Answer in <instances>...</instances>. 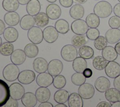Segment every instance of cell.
Returning a JSON list of instances; mask_svg holds the SVG:
<instances>
[{
  "label": "cell",
  "mask_w": 120,
  "mask_h": 107,
  "mask_svg": "<svg viewBox=\"0 0 120 107\" xmlns=\"http://www.w3.org/2000/svg\"><path fill=\"white\" fill-rule=\"evenodd\" d=\"M93 11L99 17L104 18L111 15L112 12V8L109 2L102 0L96 4L93 8Z\"/></svg>",
  "instance_id": "6da1fadb"
},
{
  "label": "cell",
  "mask_w": 120,
  "mask_h": 107,
  "mask_svg": "<svg viewBox=\"0 0 120 107\" xmlns=\"http://www.w3.org/2000/svg\"><path fill=\"white\" fill-rule=\"evenodd\" d=\"M20 73L19 69L17 65L14 64L7 65L3 69L2 74L4 78L8 81L13 82L16 80Z\"/></svg>",
  "instance_id": "7a4b0ae2"
},
{
  "label": "cell",
  "mask_w": 120,
  "mask_h": 107,
  "mask_svg": "<svg viewBox=\"0 0 120 107\" xmlns=\"http://www.w3.org/2000/svg\"><path fill=\"white\" fill-rule=\"evenodd\" d=\"M60 54L63 59L68 62H71L77 58V50L74 45L68 44L63 47Z\"/></svg>",
  "instance_id": "3957f363"
},
{
  "label": "cell",
  "mask_w": 120,
  "mask_h": 107,
  "mask_svg": "<svg viewBox=\"0 0 120 107\" xmlns=\"http://www.w3.org/2000/svg\"><path fill=\"white\" fill-rule=\"evenodd\" d=\"M27 36L29 40L33 43L39 44L43 40V32L38 26H33L27 33Z\"/></svg>",
  "instance_id": "277c9868"
},
{
  "label": "cell",
  "mask_w": 120,
  "mask_h": 107,
  "mask_svg": "<svg viewBox=\"0 0 120 107\" xmlns=\"http://www.w3.org/2000/svg\"><path fill=\"white\" fill-rule=\"evenodd\" d=\"M88 26L84 20L81 19H75L71 25V29L75 34L84 35L88 30Z\"/></svg>",
  "instance_id": "5b68a950"
},
{
  "label": "cell",
  "mask_w": 120,
  "mask_h": 107,
  "mask_svg": "<svg viewBox=\"0 0 120 107\" xmlns=\"http://www.w3.org/2000/svg\"><path fill=\"white\" fill-rule=\"evenodd\" d=\"M78 91V94L82 99H88L93 97L95 93V89L91 84L84 83L80 85Z\"/></svg>",
  "instance_id": "8992f818"
},
{
  "label": "cell",
  "mask_w": 120,
  "mask_h": 107,
  "mask_svg": "<svg viewBox=\"0 0 120 107\" xmlns=\"http://www.w3.org/2000/svg\"><path fill=\"white\" fill-rule=\"evenodd\" d=\"M10 97L17 100L22 99L25 93V89L23 86L19 83L15 82L9 86Z\"/></svg>",
  "instance_id": "52a82bcc"
},
{
  "label": "cell",
  "mask_w": 120,
  "mask_h": 107,
  "mask_svg": "<svg viewBox=\"0 0 120 107\" xmlns=\"http://www.w3.org/2000/svg\"><path fill=\"white\" fill-rule=\"evenodd\" d=\"M43 38L48 43H52L55 42L59 36V32L55 27L48 26L43 30Z\"/></svg>",
  "instance_id": "ba28073f"
},
{
  "label": "cell",
  "mask_w": 120,
  "mask_h": 107,
  "mask_svg": "<svg viewBox=\"0 0 120 107\" xmlns=\"http://www.w3.org/2000/svg\"><path fill=\"white\" fill-rule=\"evenodd\" d=\"M105 69L106 75L111 78H115L120 75V65L114 61L107 63Z\"/></svg>",
  "instance_id": "9c48e42d"
},
{
  "label": "cell",
  "mask_w": 120,
  "mask_h": 107,
  "mask_svg": "<svg viewBox=\"0 0 120 107\" xmlns=\"http://www.w3.org/2000/svg\"><path fill=\"white\" fill-rule=\"evenodd\" d=\"M63 68L62 62L57 59H52L49 62L48 65V72L52 76L60 74Z\"/></svg>",
  "instance_id": "30bf717a"
},
{
  "label": "cell",
  "mask_w": 120,
  "mask_h": 107,
  "mask_svg": "<svg viewBox=\"0 0 120 107\" xmlns=\"http://www.w3.org/2000/svg\"><path fill=\"white\" fill-rule=\"evenodd\" d=\"M10 97L9 87L5 81L0 79V107L4 106Z\"/></svg>",
  "instance_id": "8fae6325"
},
{
  "label": "cell",
  "mask_w": 120,
  "mask_h": 107,
  "mask_svg": "<svg viewBox=\"0 0 120 107\" xmlns=\"http://www.w3.org/2000/svg\"><path fill=\"white\" fill-rule=\"evenodd\" d=\"M36 78L35 73L30 70H25L21 72L18 77V81L23 84H29Z\"/></svg>",
  "instance_id": "7c38bea8"
},
{
  "label": "cell",
  "mask_w": 120,
  "mask_h": 107,
  "mask_svg": "<svg viewBox=\"0 0 120 107\" xmlns=\"http://www.w3.org/2000/svg\"><path fill=\"white\" fill-rule=\"evenodd\" d=\"M53 78L49 73H40L36 78V82L40 87H47L53 83Z\"/></svg>",
  "instance_id": "4fadbf2b"
},
{
  "label": "cell",
  "mask_w": 120,
  "mask_h": 107,
  "mask_svg": "<svg viewBox=\"0 0 120 107\" xmlns=\"http://www.w3.org/2000/svg\"><path fill=\"white\" fill-rule=\"evenodd\" d=\"M46 14L52 20L58 19L61 14V10L59 5L56 4H50L46 8Z\"/></svg>",
  "instance_id": "5bb4252c"
},
{
  "label": "cell",
  "mask_w": 120,
  "mask_h": 107,
  "mask_svg": "<svg viewBox=\"0 0 120 107\" xmlns=\"http://www.w3.org/2000/svg\"><path fill=\"white\" fill-rule=\"evenodd\" d=\"M105 38L108 43L115 44L120 41V29L118 28H111L105 33Z\"/></svg>",
  "instance_id": "9a60e30c"
},
{
  "label": "cell",
  "mask_w": 120,
  "mask_h": 107,
  "mask_svg": "<svg viewBox=\"0 0 120 107\" xmlns=\"http://www.w3.org/2000/svg\"><path fill=\"white\" fill-rule=\"evenodd\" d=\"M111 82L105 76L98 77L95 82V87L96 89L100 92H105L110 88Z\"/></svg>",
  "instance_id": "2e32d148"
},
{
  "label": "cell",
  "mask_w": 120,
  "mask_h": 107,
  "mask_svg": "<svg viewBox=\"0 0 120 107\" xmlns=\"http://www.w3.org/2000/svg\"><path fill=\"white\" fill-rule=\"evenodd\" d=\"M26 57V56L24 50L21 49H17L11 54L10 59L12 63L16 65H20L24 62Z\"/></svg>",
  "instance_id": "e0dca14e"
},
{
  "label": "cell",
  "mask_w": 120,
  "mask_h": 107,
  "mask_svg": "<svg viewBox=\"0 0 120 107\" xmlns=\"http://www.w3.org/2000/svg\"><path fill=\"white\" fill-rule=\"evenodd\" d=\"M32 65L34 70L37 73L40 74L47 71L48 63L44 58H38L33 61Z\"/></svg>",
  "instance_id": "ac0fdd59"
},
{
  "label": "cell",
  "mask_w": 120,
  "mask_h": 107,
  "mask_svg": "<svg viewBox=\"0 0 120 107\" xmlns=\"http://www.w3.org/2000/svg\"><path fill=\"white\" fill-rule=\"evenodd\" d=\"M35 95L39 102L47 101L51 97V92L49 89L45 87H40L36 91Z\"/></svg>",
  "instance_id": "d6986e66"
},
{
  "label": "cell",
  "mask_w": 120,
  "mask_h": 107,
  "mask_svg": "<svg viewBox=\"0 0 120 107\" xmlns=\"http://www.w3.org/2000/svg\"><path fill=\"white\" fill-rule=\"evenodd\" d=\"M37 99L36 95L30 92L25 93L21 99V101L26 107H35L37 103Z\"/></svg>",
  "instance_id": "ffe728a7"
},
{
  "label": "cell",
  "mask_w": 120,
  "mask_h": 107,
  "mask_svg": "<svg viewBox=\"0 0 120 107\" xmlns=\"http://www.w3.org/2000/svg\"><path fill=\"white\" fill-rule=\"evenodd\" d=\"M3 34L5 40L10 42L15 41L18 37V31L12 26L7 27L5 29Z\"/></svg>",
  "instance_id": "44dd1931"
},
{
  "label": "cell",
  "mask_w": 120,
  "mask_h": 107,
  "mask_svg": "<svg viewBox=\"0 0 120 107\" xmlns=\"http://www.w3.org/2000/svg\"><path fill=\"white\" fill-rule=\"evenodd\" d=\"M4 20L8 25L15 26L18 25L20 22V16L15 11L8 12L5 14Z\"/></svg>",
  "instance_id": "7402d4cb"
},
{
  "label": "cell",
  "mask_w": 120,
  "mask_h": 107,
  "mask_svg": "<svg viewBox=\"0 0 120 107\" xmlns=\"http://www.w3.org/2000/svg\"><path fill=\"white\" fill-rule=\"evenodd\" d=\"M70 16L75 19L82 18L84 14V8L80 4H75L69 10Z\"/></svg>",
  "instance_id": "603a6c76"
},
{
  "label": "cell",
  "mask_w": 120,
  "mask_h": 107,
  "mask_svg": "<svg viewBox=\"0 0 120 107\" xmlns=\"http://www.w3.org/2000/svg\"><path fill=\"white\" fill-rule=\"evenodd\" d=\"M41 9V5L38 0H30L26 5V11L28 14L35 16Z\"/></svg>",
  "instance_id": "cb8c5ba5"
},
{
  "label": "cell",
  "mask_w": 120,
  "mask_h": 107,
  "mask_svg": "<svg viewBox=\"0 0 120 107\" xmlns=\"http://www.w3.org/2000/svg\"><path fill=\"white\" fill-rule=\"evenodd\" d=\"M102 56L108 62L114 61L118 57L115 48L112 46H106L102 51Z\"/></svg>",
  "instance_id": "d4e9b609"
},
{
  "label": "cell",
  "mask_w": 120,
  "mask_h": 107,
  "mask_svg": "<svg viewBox=\"0 0 120 107\" xmlns=\"http://www.w3.org/2000/svg\"><path fill=\"white\" fill-rule=\"evenodd\" d=\"M35 24L34 17L29 14L23 16L20 21V25L24 30H29L30 28L34 26Z\"/></svg>",
  "instance_id": "484cf974"
},
{
  "label": "cell",
  "mask_w": 120,
  "mask_h": 107,
  "mask_svg": "<svg viewBox=\"0 0 120 107\" xmlns=\"http://www.w3.org/2000/svg\"><path fill=\"white\" fill-rule=\"evenodd\" d=\"M68 101L69 107H82L83 106L82 98L76 93H71L69 96Z\"/></svg>",
  "instance_id": "4316f807"
},
{
  "label": "cell",
  "mask_w": 120,
  "mask_h": 107,
  "mask_svg": "<svg viewBox=\"0 0 120 107\" xmlns=\"http://www.w3.org/2000/svg\"><path fill=\"white\" fill-rule=\"evenodd\" d=\"M72 67L76 72L82 73L87 68V63L85 59L81 57H77L73 60Z\"/></svg>",
  "instance_id": "83f0119b"
},
{
  "label": "cell",
  "mask_w": 120,
  "mask_h": 107,
  "mask_svg": "<svg viewBox=\"0 0 120 107\" xmlns=\"http://www.w3.org/2000/svg\"><path fill=\"white\" fill-rule=\"evenodd\" d=\"M105 97L107 101L113 103L120 100V91L115 88H109L105 91Z\"/></svg>",
  "instance_id": "f1b7e54d"
},
{
  "label": "cell",
  "mask_w": 120,
  "mask_h": 107,
  "mask_svg": "<svg viewBox=\"0 0 120 107\" xmlns=\"http://www.w3.org/2000/svg\"><path fill=\"white\" fill-rule=\"evenodd\" d=\"M49 18L47 14L43 12H39L34 16L35 24L39 27H44L47 25L49 21Z\"/></svg>",
  "instance_id": "f546056e"
},
{
  "label": "cell",
  "mask_w": 120,
  "mask_h": 107,
  "mask_svg": "<svg viewBox=\"0 0 120 107\" xmlns=\"http://www.w3.org/2000/svg\"><path fill=\"white\" fill-rule=\"evenodd\" d=\"M69 96L68 91L60 89L54 93V99L58 103H65L68 100Z\"/></svg>",
  "instance_id": "4dcf8cb0"
},
{
  "label": "cell",
  "mask_w": 120,
  "mask_h": 107,
  "mask_svg": "<svg viewBox=\"0 0 120 107\" xmlns=\"http://www.w3.org/2000/svg\"><path fill=\"white\" fill-rule=\"evenodd\" d=\"M26 56L29 58H34L38 54V48L36 44L33 43L27 44L24 49Z\"/></svg>",
  "instance_id": "1f68e13d"
},
{
  "label": "cell",
  "mask_w": 120,
  "mask_h": 107,
  "mask_svg": "<svg viewBox=\"0 0 120 107\" xmlns=\"http://www.w3.org/2000/svg\"><path fill=\"white\" fill-rule=\"evenodd\" d=\"M3 8L7 11L13 12L17 10L19 6L18 0H3Z\"/></svg>",
  "instance_id": "d6a6232c"
},
{
  "label": "cell",
  "mask_w": 120,
  "mask_h": 107,
  "mask_svg": "<svg viewBox=\"0 0 120 107\" xmlns=\"http://www.w3.org/2000/svg\"><path fill=\"white\" fill-rule=\"evenodd\" d=\"M55 27L57 31L61 34H66L69 30L68 23L63 19L58 20L55 23Z\"/></svg>",
  "instance_id": "836d02e7"
},
{
  "label": "cell",
  "mask_w": 120,
  "mask_h": 107,
  "mask_svg": "<svg viewBox=\"0 0 120 107\" xmlns=\"http://www.w3.org/2000/svg\"><path fill=\"white\" fill-rule=\"evenodd\" d=\"M84 35L75 34L74 35L71 39V43L73 45L77 48H80L81 47L85 45L88 42V39Z\"/></svg>",
  "instance_id": "e575fe53"
},
{
  "label": "cell",
  "mask_w": 120,
  "mask_h": 107,
  "mask_svg": "<svg viewBox=\"0 0 120 107\" xmlns=\"http://www.w3.org/2000/svg\"><path fill=\"white\" fill-rule=\"evenodd\" d=\"M78 52L79 56L85 59L91 58L94 55V51L93 49L87 45H84L80 48Z\"/></svg>",
  "instance_id": "d590c367"
},
{
  "label": "cell",
  "mask_w": 120,
  "mask_h": 107,
  "mask_svg": "<svg viewBox=\"0 0 120 107\" xmlns=\"http://www.w3.org/2000/svg\"><path fill=\"white\" fill-rule=\"evenodd\" d=\"M107 64V61L103 57L98 56L95 57L92 60L93 67L98 70L104 69Z\"/></svg>",
  "instance_id": "8d00e7d4"
},
{
  "label": "cell",
  "mask_w": 120,
  "mask_h": 107,
  "mask_svg": "<svg viewBox=\"0 0 120 107\" xmlns=\"http://www.w3.org/2000/svg\"><path fill=\"white\" fill-rule=\"evenodd\" d=\"M90 28H97L100 24L99 17L95 13H90L86 17L85 20Z\"/></svg>",
  "instance_id": "74e56055"
},
{
  "label": "cell",
  "mask_w": 120,
  "mask_h": 107,
  "mask_svg": "<svg viewBox=\"0 0 120 107\" xmlns=\"http://www.w3.org/2000/svg\"><path fill=\"white\" fill-rule=\"evenodd\" d=\"M14 47L13 44L10 42H5L0 46V53L3 56H8L14 51Z\"/></svg>",
  "instance_id": "f35d334b"
},
{
  "label": "cell",
  "mask_w": 120,
  "mask_h": 107,
  "mask_svg": "<svg viewBox=\"0 0 120 107\" xmlns=\"http://www.w3.org/2000/svg\"><path fill=\"white\" fill-rule=\"evenodd\" d=\"M71 79L74 84L76 86H80L85 83L86 78L84 76L82 73L76 72L72 75Z\"/></svg>",
  "instance_id": "ab89813d"
},
{
  "label": "cell",
  "mask_w": 120,
  "mask_h": 107,
  "mask_svg": "<svg viewBox=\"0 0 120 107\" xmlns=\"http://www.w3.org/2000/svg\"><path fill=\"white\" fill-rule=\"evenodd\" d=\"M66 84V79L62 75H57L54 77L53 80V85L55 88L60 89L64 87Z\"/></svg>",
  "instance_id": "60d3db41"
},
{
  "label": "cell",
  "mask_w": 120,
  "mask_h": 107,
  "mask_svg": "<svg viewBox=\"0 0 120 107\" xmlns=\"http://www.w3.org/2000/svg\"><path fill=\"white\" fill-rule=\"evenodd\" d=\"M94 45L95 48L99 50H101L105 49L107 45V41L103 36H99L94 41Z\"/></svg>",
  "instance_id": "b9f144b4"
},
{
  "label": "cell",
  "mask_w": 120,
  "mask_h": 107,
  "mask_svg": "<svg viewBox=\"0 0 120 107\" xmlns=\"http://www.w3.org/2000/svg\"><path fill=\"white\" fill-rule=\"evenodd\" d=\"M100 34L99 30L96 28H90L86 33V37L90 40L94 41Z\"/></svg>",
  "instance_id": "7bdbcfd3"
},
{
  "label": "cell",
  "mask_w": 120,
  "mask_h": 107,
  "mask_svg": "<svg viewBox=\"0 0 120 107\" xmlns=\"http://www.w3.org/2000/svg\"><path fill=\"white\" fill-rule=\"evenodd\" d=\"M108 24L111 28H119L120 27V17L116 15L112 16L109 19Z\"/></svg>",
  "instance_id": "ee69618b"
},
{
  "label": "cell",
  "mask_w": 120,
  "mask_h": 107,
  "mask_svg": "<svg viewBox=\"0 0 120 107\" xmlns=\"http://www.w3.org/2000/svg\"><path fill=\"white\" fill-rule=\"evenodd\" d=\"M4 107H18V102L17 100L11 97L9 99L7 103L4 105Z\"/></svg>",
  "instance_id": "f6af8a7d"
},
{
  "label": "cell",
  "mask_w": 120,
  "mask_h": 107,
  "mask_svg": "<svg viewBox=\"0 0 120 107\" xmlns=\"http://www.w3.org/2000/svg\"><path fill=\"white\" fill-rule=\"evenodd\" d=\"M60 4L63 7L69 8L73 4V0H59Z\"/></svg>",
  "instance_id": "bcb514c9"
},
{
  "label": "cell",
  "mask_w": 120,
  "mask_h": 107,
  "mask_svg": "<svg viewBox=\"0 0 120 107\" xmlns=\"http://www.w3.org/2000/svg\"><path fill=\"white\" fill-rule=\"evenodd\" d=\"M113 86L116 89L120 91V75L114 78L113 81Z\"/></svg>",
  "instance_id": "7dc6e473"
},
{
  "label": "cell",
  "mask_w": 120,
  "mask_h": 107,
  "mask_svg": "<svg viewBox=\"0 0 120 107\" xmlns=\"http://www.w3.org/2000/svg\"><path fill=\"white\" fill-rule=\"evenodd\" d=\"M82 74L86 78H89L90 77H91V76L93 74V72H92V71L91 69L87 67L83 71Z\"/></svg>",
  "instance_id": "c3c4849f"
},
{
  "label": "cell",
  "mask_w": 120,
  "mask_h": 107,
  "mask_svg": "<svg viewBox=\"0 0 120 107\" xmlns=\"http://www.w3.org/2000/svg\"><path fill=\"white\" fill-rule=\"evenodd\" d=\"M114 14L120 17V2L116 4L113 9Z\"/></svg>",
  "instance_id": "681fc988"
},
{
  "label": "cell",
  "mask_w": 120,
  "mask_h": 107,
  "mask_svg": "<svg viewBox=\"0 0 120 107\" xmlns=\"http://www.w3.org/2000/svg\"><path fill=\"white\" fill-rule=\"evenodd\" d=\"M112 103L110 102L102 101L99 102L97 105V107H111Z\"/></svg>",
  "instance_id": "f907efd6"
},
{
  "label": "cell",
  "mask_w": 120,
  "mask_h": 107,
  "mask_svg": "<svg viewBox=\"0 0 120 107\" xmlns=\"http://www.w3.org/2000/svg\"><path fill=\"white\" fill-rule=\"evenodd\" d=\"M39 107H53V105L50 102L45 101L44 102H42L38 106Z\"/></svg>",
  "instance_id": "816d5d0a"
},
{
  "label": "cell",
  "mask_w": 120,
  "mask_h": 107,
  "mask_svg": "<svg viewBox=\"0 0 120 107\" xmlns=\"http://www.w3.org/2000/svg\"><path fill=\"white\" fill-rule=\"evenodd\" d=\"M5 29V25L4 22L0 19V35L3 33Z\"/></svg>",
  "instance_id": "f5cc1de1"
},
{
  "label": "cell",
  "mask_w": 120,
  "mask_h": 107,
  "mask_svg": "<svg viewBox=\"0 0 120 107\" xmlns=\"http://www.w3.org/2000/svg\"><path fill=\"white\" fill-rule=\"evenodd\" d=\"M115 49L116 51L118 54L120 55V42H117L115 45Z\"/></svg>",
  "instance_id": "db71d44e"
},
{
  "label": "cell",
  "mask_w": 120,
  "mask_h": 107,
  "mask_svg": "<svg viewBox=\"0 0 120 107\" xmlns=\"http://www.w3.org/2000/svg\"><path fill=\"white\" fill-rule=\"evenodd\" d=\"M30 0H18L20 4L22 5H24L27 4V3L30 1Z\"/></svg>",
  "instance_id": "11a10c76"
},
{
  "label": "cell",
  "mask_w": 120,
  "mask_h": 107,
  "mask_svg": "<svg viewBox=\"0 0 120 107\" xmlns=\"http://www.w3.org/2000/svg\"><path fill=\"white\" fill-rule=\"evenodd\" d=\"M111 107H120V101H118L112 104Z\"/></svg>",
  "instance_id": "9f6ffc18"
},
{
  "label": "cell",
  "mask_w": 120,
  "mask_h": 107,
  "mask_svg": "<svg viewBox=\"0 0 120 107\" xmlns=\"http://www.w3.org/2000/svg\"><path fill=\"white\" fill-rule=\"evenodd\" d=\"M87 0H74L75 2L78 3V4H80L85 3V2H86V1Z\"/></svg>",
  "instance_id": "6f0895ef"
},
{
  "label": "cell",
  "mask_w": 120,
  "mask_h": 107,
  "mask_svg": "<svg viewBox=\"0 0 120 107\" xmlns=\"http://www.w3.org/2000/svg\"><path fill=\"white\" fill-rule=\"evenodd\" d=\"M67 106L64 103H59L55 106V107H67Z\"/></svg>",
  "instance_id": "680465c9"
},
{
  "label": "cell",
  "mask_w": 120,
  "mask_h": 107,
  "mask_svg": "<svg viewBox=\"0 0 120 107\" xmlns=\"http://www.w3.org/2000/svg\"><path fill=\"white\" fill-rule=\"evenodd\" d=\"M48 2L50 3H54L57 0H46Z\"/></svg>",
  "instance_id": "91938a15"
},
{
  "label": "cell",
  "mask_w": 120,
  "mask_h": 107,
  "mask_svg": "<svg viewBox=\"0 0 120 107\" xmlns=\"http://www.w3.org/2000/svg\"><path fill=\"white\" fill-rule=\"evenodd\" d=\"M2 44V39L1 38V37H0V45Z\"/></svg>",
  "instance_id": "94428289"
},
{
  "label": "cell",
  "mask_w": 120,
  "mask_h": 107,
  "mask_svg": "<svg viewBox=\"0 0 120 107\" xmlns=\"http://www.w3.org/2000/svg\"><path fill=\"white\" fill-rule=\"evenodd\" d=\"M118 0V1H119L120 2V0Z\"/></svg>",
  "instance_id": "6125c7cd"
},
{
  "label": "cell",
  "mask_w": 120,
  "mask_h": 107,
  "mask_svg": "<svg viewBox=\"0 0 120 107\" xmlns=\"http://www.w3.org/2000/svg\"></svg>",
  "instance_id": "be15d7a7"
},
{
  "label": "cell",
  "mask_w": 120,
  "mask_h": 107,
  "mask_svg": "<svg viewBox=\"0 0 120 107\" xmlns=\"http://www.w3.org/2000/svg\"></svg>",
  "instance_id": "e7e4bbea"
}]
</instances>
